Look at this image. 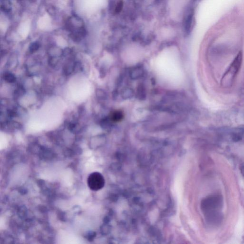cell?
Returning <instances> with one entry per match:
<instances>
[{
  "label": "cell",
  "mask_w": 244,
  "mask_h": 244,
  "mask_svg": "<svg viewBox=\"0 0 244 244\" xmlns=\"http://www.w3.org/2000/svg\"><path fill=\"white\" fill-rule=\"evenodd\" d=\"M96 235H97L96 232L90 231L88 232L85 235V237L86 238V240L88 241L91 242V241L94 240V238L96 237Z\"/></svg>",
  "instance_id": "8fae6325"
},
{
  "label": "cell",
  "mask_w": 244,
  "mask_h": 244,
  "mask_svg": "<svg viewBox=\"0 0 244 244\" xmlns=\"http://www.w3.org/2000/svg\"><path fill=\"white\" fill-rule=\"evenodd\" d=\"M87 185L92 190H100L105 186V178L99 172H94L90 174L87 178Z\"/></svg>",
  "instance_id": "6da1fadb"
},
{
  "label": "cell",
  "mask_w": 244,
  "mask_h": 244,
  "mask_svg": "<svg viewBox=\"0 0 244 244\" xmlns=\"http://www.w3.org/2000/svg\"><path fill=\"white\" fill-rule=\"evenodd\" d=\"M1 8L4 13L10 12L12 10V2L10 0H1Z\"/></svg>",
  "instance_id": "5b68a950"
},
{
  "label": "cell",
  "mask_w": 244,
  "mask_h": 244,
  "mask_svg": "<svg viewBox=\"0 0 244 244\" xmlns=\"http://www.w3.org/2000/svg\"><path fill=\"white\" fill-rule=\"evenodd\" d=\"M144 71L143 68L139 66L132 69L131 71L130 76L132 79H137L143 76Z\"/></svg>",
  "instance_id": "277c9868"
},
{
  "label": "cell",
  "mask_w": 244,
  "mask_h": 244,
  "mask_svg": "<svg viewBox=\"0 0 244 244\" xmlns=\"http://www.w3.org/2000/svg\"><path fill=\"white\" fill-rule=\"evenodd\" d=\"M241 171H242V173L243 174L244 176V166H243V168H242V169H241Z\"/></svg>",
  "instance_id": "9a60e30c"
},
{
  "label": "cell",
  "mask_w": 244,
  "mask_h": 244,
  "mask_svg": "<svg viewBox=\"0 0 244 244\" xmlns=\"http://www.w3.org/2000/svg\"><path fill=\"white\" fill-rule=\"evenodd\" d=\"M19 192H20V193H21L22 195H25L27 194V190L25 189V188H21V189L19 190Z\"/></svg>",
  "instance_id": "5bb4252c"
},
{
  "label": "cell",
  "mask_w": 244,
  "mask_h": 244,
  "mask_svg": "<svg viewBox=\"0 0 244 244\" xmlns=\"http://www.w3.org/2000/svg\"><path fill=\"white\" fill-rule=\"evenodd\" d=\"M242 59H243L242 52H240L237 57L235 58L234 61L232 63L229 69V71H232V73H233V75H236L240 70L241 65L242 64Z\"/></svg>",
  "instance_id": "3957f363"
},
{
  "label": "cell",
  "mask_w": 244,
  "mask_h": 244,
  "mask_svg": "<svg viewBox=\"0 0 244 244\" xmlns=\"http://www.w3.org/2000/svg\"><path fill=\"white\" fill-rule=\"evenodd\" d=\"M4 79L7 83H13L16 81V77L13 73H5L4 75Z\"/></svg>",
  "instance_id": "52a82bcc"
},
{
  "label": "cell",
  "mask_w": 244,
  "mask_h": 244,
  "mask_svg": "<svg viewBox=\"0 0 244 244\" xmlns=\"http://www.w3.org/2000/svg\"><path fill=\"white\" fill-rule=\"evenodd\" d=\"M123 7V0H119L115 5L114 8V13L115 14H118L122 11Z\"/></svg>",
  "instance_id": "ba28073f"
},
{
  "label": "cell",
  "mask_w": 244,
  "mask_h": 244,
  "mask_svg": "<svg viewBox=\"0 0 244 244\" xmlns=\"http://www.w3.org/2000/svg\"><path fill=\"white\" fill-rule=\"evenodd\" d=\"M137 95L139 99L144 100V98L145 97V90L143 85L139 86L138 89L137 90Z\"/></svg>",
  "instance_id": "9c48e42d"
},
{
  "label": "cell",
  "mask_w": 244,
  "mask_h": 244,
  "mask_svg": "<svg viewBox=\"0 0 244 244\" xmlns=\"http://www.w3.org/2000/svg\"><path fill=\"white\" fill-rule=\"evenodd\" d=\"M133 95V92L132 90L130 89H127L125 90L123 93H122V97L123 98H128L130 97H132Z\"/></svg>",
  "instance_id": "7c38bea8"
},
{
  "label": "cell",
  "mask_w": 244,
  "mask_h": 244,
  "mask_svg": "<svg viewBox=\"0 0 244 244\" xmlns=\"http://www.w3.org/2000/svg\"><path fill=\"white\" fill-rule=\"evenodd\" d=\"M40 47V44L38 42H34L31 43L29 47V51L31 53H34V52L37 51Z\"/></svg>",
  "instance_id": "30bf717a"
},
{
  "label": "cell",
  "mask_w": 244,
  "mask_h": 244,
  "mask_svg": "<svg viewBox=\"0 0 244 244\" xmlns=\"http://www.w3.org/2000/svg\"><path fill=\"white\" fill-rule=\"evenodd\" d=\"M232 139L234 140V141H238L241 139V136L238 133H235L233 135Z\"/></svg>",
  "instance_id": "4fadbf2b"
},
{
  "label": "cell",
  "mask_w": 244,
  "mask_h": 244,
  "mask_svg": "<svg viewBox=\"0 0 244 244\" xmlns=\"http://www.w3.org/2000/svg\"><path fill=\"white\" fill-rule=\"evenodd\" d=\"M194 9L189 8L187 10L183 21V26L184 31L186 34H189L192 30L193 20L194 16Z\"/></svg>",
  "instance_id": "7a4b0ae2"
},
{
  "label": "cell",
  "mask_w": 244,
  "mask_h": 244,
  "mask_svg": "<svg viewBox=\"0 0 244 244\" xmlns=\"http://www.w3.org/2000/svg\"><path fill=\"white\" fill-rule=\"evenodd\" d=\"M123 113L120 111H116L113 112L110 116V120L113 122H119L123 119Z\"/></svg>",
  "instance_id": "8992f818"
}]
</instances>
